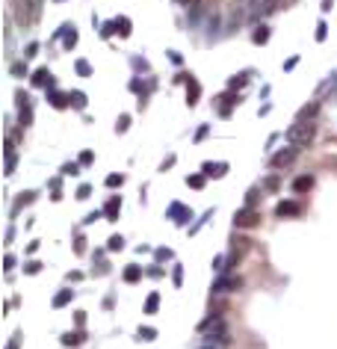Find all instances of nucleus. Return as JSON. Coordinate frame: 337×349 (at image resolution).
<instances>
[{"label":"nucleus","mask_w":337,"mask_h":349,"mask_svg":"<svg viewBox=\"0 0 337 349\" xmlns=\"http://www.w3.org/2000/svg\"><path fill=\"white\" fill-rule=\"evenodd\" d=\"M9 15L21 27L35 24V18H39V0H9Z\"/></svg>","instance_id":"nucleus-1"},{"label":"nucleus","mask_w":337,"mask_h":349,"mask_svg":"<svg viewBox=\"0 0 337 349\" xmlns=\"http://www.w3.org/2000/svg\"><path fill=\"white\" fill-rule=\"evenodd\" d=\"M314 136H317V125H314V122H299V119H296V125L287 130V142H290L293 148H302V145L314 142Z\"/></svg>","instance_id":"nucleus-2"},{"label":"nucleus","mask_w":337,"mask_h":349,"mask_svg":"<svg viewBox=\"0 0 337 349\" xmlns=\"http://www.w3.org/2000/svg\"><path fill=\"white\" fill-rule=\"evenodd\" d=\"M248 15L251 18H266V15H272L278 6H281V0H248Z\"/></svg>","instance_id":"nucleus-3"},{"label":"nucleus","mask_w":337,"mask_h":349,"mask_svg":"<svg viewBox=\"0 0 337 349\" xmlns=\"http://www.w3.org/2000/svg\"><path fill=\"white\" fill-rule=\"evenodd\" d=\"M248 249H251V240H246V237H237V240H234V246H231V255L225 257V269L237 266V263H240V257H243Z\"/></svg>","instance_id":"nucleus-4"},{"label":"nucleus","mask_w":337,"mask_h":349,"mask_svg":"<svg viewBox=\"0 0 337 349\" xmlns=\"http://www.w3.org/2000/svg\"><path fill=\"white\" fill-rule=\"evenodd\" d=\"M234 225H237V228H254V225H260V210L243 207V210L234 216Z\"/></svg>","instance_id":"nucleus-5"},{"label":"nucleus","mask_w":337,"mask_h":349,"mask_svg":"<svg viewBox=\"0 0 337 349\" xmlns=\"http://www.w3.org/2000/svg\"><path fill=\"white\" fill-rule=\"evenodd\" d=\"M296 154H299V148H284V151L272 154V169H284V166H290V163L296 160Z\"/></svg>","instance_id":"nucleus-6"},{"label":"nucleus","mask_w":337,"mask_h":349,"mask_svg":"<svg viewBox=\"0 0 337 349\" xmlns=\"http://www.w3.org/2000/svg\"><path fill=\"white\" fill-rule=\"evenodd\" d=\"M243 287V278L240 276H228V278H222V281H216V293H231V290H240Z\"/></svg>","instance_id":"nucleus-7"},{"label":"nucleus","mask_w":337,"mask_h":349,"mask_svg":"<svg viewBox=\"0 0 337 349\" xmlns=\"http://www.w3.org/2000/svg\"><path fill=\"white\" fill-rule=\"evenodd\" d=\"M275 213L278 216H299V213H302V204H299V202H278Z\"/></svg>","instance_id":"nucleus-8"},{"label":"nucleus","mask_w":337,"mask_h":349,"mask_svg":"<svg viewBox=\"0 0 337 349\" xmlns=\"http://www.w3.org/2000/svg\"><path fill=\"white\" fill-rule=\"evenodd\" d=\"M234 104H237V98H234L231 92H228V95H222V98H219V104H216V112H219V115H231Z\"/></svg>","instance_id":"nucleus-9"},{"label":"nucleus","mask_w":337,"mask_h":349,"mask_svg":"<svg viewBox=\"0 0 337 349\" xmlns=\"http://www.w3.org/2000/svg\"><path fill=\"white\" fill-rule=\"evenodd\" d=\"M198 331H201V334H207V331H219V334H225V326H222L219 317H210V320H204V323L198 326Z\"/></svg>","instance_id":"nucleus-10"},{"label":"nucleus","mask_w":337,"mask_h":349,"mask_svg":"<svg viewBox=\"0 0 337 349\" xmlns=\"http://www.w3.org/2000/svg\"><path fill=\"white\" fill-rule=\"evenodd\" d=\"M198 95H201V86H198V80H186V101H190V107L193 104H198Z\"/></svg>","instance_id":"nucleus-11"},{"label":"nucleus","mask_w":337,"mask_h":349,"mask_svg":"<svg viewBox=\"0 0 337 349\" xmlns=\"http://www.w3.org/2000/svg\"><path fill=\"white\" fill-rule=\"evenodd\" d=\"M119 210H122V199L112 196V199L106 202V207H104V216H106V219H119Z\"/></svg>","instance_id":"nucleus-12"},{"label":"nucleus","mask_w":337,"mask_h":349,"mask_svg":"<svg viewBox=\"0 0 337 349\" xmlns=\"http://www.w3.org/2000/svg\"><path fill=\"white\" fill-rule=\"evenodd\" d=\"M317 112H319V104H317V101H311L308 107H302V110H299V122H311Z\"/></svg>","instance_id":"nucleus-13"},{"label":"nucleus","mask_w":337,"mask_h":349,"mask_svg":"<svg viewBox=\"0 0 337 349\" xmlns=\"http://www.w3.org/2000/svg\"><path fill=\"white\" fill-rule=\"evenodd\" d=\"M311 186H314V178H311V175H302V178L293 181V192H308Z\"/></svg>","instance_id":"nucleus-14"},{"label":"nucleus","mask_w":337,"mask_h":349,"mask_svg":"<svg viewBox=\"0 0 337 349\" xmlns=\"http://www.w3.org/2000/svg\"><path fill=\"white\" fill-rule=\"evenodd\" d=\"M62 343H65V346H80V343H83V331H65V334H62Z\"/></svg>","instance_id":"nucleus-15"},{"label":"nucleus","mask_w":337,"mask_h":349,"mask_svg":"<svg viewBox=\"0 0 337 349\" xmlns=\"http://www.w3.org/2000/svg\"><path fill=\"white\" fill-rule=\"evenodd\" d=\"M225 163H204V175H213V178H219V175H225Z\"/></svg>","instance_id":"nucleus-16"},{"label":"nucleus","mask_w":337,"mask_h":349,"mask_svg":"<svg viewBox=\"0 0 337 349\" xmlns=\"http://www.w3.org/2000/svg\"><path fill=\"white\" fill-rule=\"evenodd\" d=\"M139 278H142V269H139V266H127V269H124V281H127V284H136Z\"/></svg>","instance_id":"nucleus-17"},{"label":"nucleus","mask_w":337,"mask_h":349,"mask_svg":"<svg viewBox=\"0 0 337 349\" xmlns=\"http://www.w3.org/2000/svg\"><path fill=\"white\" fill-rule=\"evenodd\" d=\"M71 296H74V290H62V293H56V296H53V308H65V305L71 302Z\"/></svg>","instance_id":"nucleus-18"},{"label":"nucleus","mask_w":337,"mask_h":349,"mask_svg":"<svg viewBox=\"0 0 337 349\" xmlns=\"http://www.w3.org/2000/svg\"><path fill=\"white\" fill-rule=\"evenodd\" d=\"M157 308H160V296L151 293V296L145 299V314H157Z\"/></svg>","instance_id":"nucleus-19"},{"label":"nucleus","mask_w":337,"mask_h":349,"mask_svg":"<svg viewBox=\"0 0 337 349\" xmlns=\"http://www.w3.org/2000/svg\"><path fill=\"white\" fill-rule=\"evenodd\" d=\"M48 80H51V71H48V68H39V71L33 74V83H35V86H45Z\"/></svg>","instance_id":"nucleus-20"},{"label":"nucleus","mask_w":337,"mask_h":349,"mask_svg":"<svg viewBox=\"0 0 337 349\" xmlns=\"http://www.w3.org/2000/svg\"><path fill=\"white\" fill-rule=\"evenodd\" d=\"M251 38H254V42H257V45H264V42H266V38H269V27H257Z\"/></svg>","instance_id":"nucleus-21"},{"label":"nucleus","mask_w":337,"mask_h":349,"mask_svg":"<svg viewBox=\"0 0 337 349\" xmlns=\"http://www.w3.org/2000/svg\"><path fill=\"white\" fill-rule=\"evenodd\" d=\"M106 249H109V252H119V249H124V240H122L119 234H116V237H109V243H106Z\"/></svg>","instance_id":"nucleus-22"},{"label":"nucleus","mask_w":337,"mask_h":349,"mask_svg":"<svg viewBox=\"0 0 337 349\" xmlns=\"http://www.w3.org/2000/svg\"><path fill=\"white\" fill-rule=\"evenodd\" d=\"M157 337V331L151 329V326H145V329H139V340H154Z\"/></svg>","instance_id":"nucleus-23"},{"label":"nucleus","mask_w":337,"mask_h":349,"mask_svg":"<svg viewBox=\"0 0 337 349\" xmlns=\"http://www.w3.org/2000/svg\"><path fill=\"white\" fill-rule=\"evenodd\" d=\"M186 184H190L193 189H201V186H204V178H201V175H195V178H186Z\"/></svg>","instance_id":"nucleus-24"},{"label":"nucleus","mask_w":337,"mask_h":349,"mask_svg":"<svg viewBox=\"0 0 337 349\" xmlns=\"http://www.w3.org/2000/svg\"><path fill=\"white\" fill-rule=\"evenodd\" d=\"M116 27H122V30H119L122 36H130V21H127V18H122V21H116Z\"/></svg>","instance_id":"nucleus-25"},{"label":"nucleus","mask_w":337,"mask_h":349,"mask_svg":"<svg viewBox=\"0 0 337 349\" xmlns=\"http://www.w3.org/2000/svg\"><path fill=\"white\" fill-rule=\"evenodd\" d=\"M122 181H124L122 175H109V178H106V186H122Z\"/></svg>","instance_id":"nucleus-26"},{"label":"nucleus","mask_w":337,"mask_h":349,"mask_svg":"<svg viewBox=\"0 0 337 349\" xmlns=\"http://www.w3.org/2000/svg\"><path fill=\"white\" fill-rule=\"evenodd\" d=\"M71 98H74V107H86V98H83V92H74Z\"/></svg>","instance_id":"nucleus-27"},{"label":"nucleus","mask_w":337,"mask_h":349,"mask_svg":"<svg viewBox=\"0 0 337 349\" xmlns=\"http://www.w3.org/2000/svg\"><path fill=\"white\" fill-rule=\"evenodd\" d=\"M74 252H77V255L86 252V240H83V237H77V243H74Z\"/></svg>","instance_id":"nucleus-28"},{"label":"nucleus","mask_w":337,"mask_h":349,"mask_svg":"<svg viewBox=\"0 0 337 349\" xmlns=\"http://www.w3.org/2000/svg\"><path fill=\"white\" fill-rule=\"evenodd\" d=\"M39 269H42V263H35V260H30V263H27V273H30V276H35Z\"/></svg>","instance_id":"nucleus-29"},{"label":"nucleus","mask_w":337,"mask_h":349,"mask_svg":"<svg viewBox=\"0 0 337 349\" xmlns=\"http://www.w3.org/2000/svg\"><path fill=\"white\" fill-rule=\"evenodd\" d=\"M51 101H53V107H59V110H62V107H65V95H59V92H56V95H53V98H51Z\"/></svg>","instance_id":"nucleus-30"},{"label":"nucleus","mask_w":337,"mask_h":349,"mask_svg":"<svg viewBox=\"0 0 337 349\" xmlns=\"http://www.w3.org/2000/svg\"><path fill=\"white\" fill-rule=\"evenodd\" d=\"M89 192H92V186H86V184H83V186L77 189V199H89Z\"/></svg>","instance_id":"nucleus-31"},{"label":"nucleus","mask_w":337,"mask_h":349,"mask_svg":"<svg viewBox=\"0 0 337 349\" xmlns=\"http://www.w3.org/2000/svg\"><path fill=\"white\" fill-rule=\"evenodd\" d=\"M77 71H80V74H83V77H86V74H89V71H92V68H89V62H83V59H80V62H77Z\"/></svg>","instance_id":"nucleus-32"},{"label":"nucleus","mask_w":337,"mask_h":349,"mask_svg":"<svg viewBox=\"0 0 337 349\" xmlns=\"http://www.w3.org/2000/svg\"><path fill=\"white\" fill-rule=\"evenodd\" d=\"M74 42H77V33H74V30H71V33H68V36H65V45H68V48H71V45H74Z\"/></svg>","instance_id":"nucleus-33"},{"label":"nucleus","mask_w":337,"mask_h":349,"mask_svg":"<svg viewBox=\"0 0 337 349\" xmlns=\"http://www.w3.org/2000/svg\"><path fill=\"white\" fill-rule=\"evenodd\" d=\"M62 172H65V175H77V163H68Z\"/></svg>","instance_id":"nucleus-34"},{"label":"nucleus","mask_w":337,"mask_h":349,"mask_svg":"<svg viewBox=\"0 0 337 349\" xmlns=\"http://www.w3.org/2000/svg\"><path fill=\"white\" fill-rule=\"evenodd\" d=\"M127 125H130V119H127V115H122V119H119V130H127Z\"/></svg>","instance_id":"nucleus-35"},{"label":"nucleus","mask_w":337,"mask_h":349,"mask_svg":"<svg viewBox=\"0 0 337 349\" xmlns=\"http://www.w3.org/2000/svg\"><path fill=\"white\" fill-rule=\"evenodd\" d=\"M80 163H83V166H86V163H92V154H89V151H83V154H80Z\"/></svg>","instance_id":"nucleus-36"},{"label":"nucleus","mask_w":337,"mask_h":349,"mask_svg":"<svg viewBox=\"0 0 337 349\" xmlns=\"http://www.w3.org/2000/svg\"><path fill=\"white\" fill-rule=\"evenodd\" d=\"M12 266H15V257H12V255H6V273H12Z\"/></svg>","instance_id":"nucleus-37"},{"label":"nucleus","mask_w":337,"mask_h":349,"mask_svg":"<svg viewBox=\"0 0 337 349\" xmlns=\"http://www.w3.org/2000/svg\"><path fill=\"white\" fill-rule=\"evenodd\" d=\"M317 38H319V42L325 38V24H319V27H317Z\"/></svg>","instance_id":"nucleus-38"},{"label":"nucleus","mask_w":337,"mask_h":349,"mask_svg":"<svg viewBox=\"0 0 337 349\" xmlns=\"http://www.w3.org/2000/svg\"><path fill=\"white\" fill-rule=\"evenodd\" d=\"M190 3H198V0H190Z\"/></svg>","instance_id":"nucleus-39"}]
</instances>
